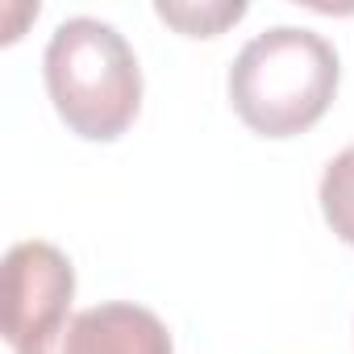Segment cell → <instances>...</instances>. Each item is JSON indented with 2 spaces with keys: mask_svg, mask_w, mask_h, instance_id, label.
<instances>
[{
  "mask_svg": "<svg viewBox=\"0 0 354 354\" xmlns=\"http://www.w3.org/2000/svg\"><path fill=\"white\" fill-rule=\"evenodd\" d=\"M59 121L84 142H117L142 109V67L125 34L96 17H67L42 55Z\"/></svg>",
  "mask_w": 354,
  "mask_h": 354,
  "instance_id": "obj_2",
  "label": "cell"
},
{
  "mask_svg": "<svg viewBox=\"0 0 354 354\" xmlns=\"http://www.w3.org/2000/svg\"><path fill=\"white\" fill-rule=\"evenodd\" d=\"M75 271L50 242H17L5 254V337L13 350L46 337L71 313Z\"/></svg>",
  "mask_w": 354,
  "mask_h": 354,
  "instance_id": "obj_3",
  "label": "cell"
},
{
  "mask_svg": "<svg viewBox=\"0 0 354 354\" xmlns=\"http://www.w3.org/2000/svg\"><path fill=\"white\" fill-rule=\"evenodd\" d=\"M321 217L346 246H354V146L333 154L321 175Z\"/></svg>",
  "mask_w": 354,
  "mask_h": 354,
  "instance_id": "obj_5",
  "label": "cell"
},
{
  "mask_svg": "<svg viewBox=\"0 0 354 354\" xmlns=\"http://www.w3.org/2000/svg\"><path fill=\"white\" fill-rule=\"evenodd\" d=\"M154 13L188 38H217L225 26L246 17V5H154Z\"/></svg>",
  "mask_w": 354,
  "mask_h": 354,
  "instance_id": "obj_6",
  "label": "cell"
},
{
  "mask_svg": "<svg viewBox=\"0 0 354 354\" xmlns=\"http://www.w3.org/2000/svg\"><path fill=\"white\" fill-rule=\"evenodd\" d=\"M337 50L300 26L254 34L230 67V104L259 138H296L313 129L337 96Z\"/></svg>",
  "mask_w": 354,
  "mask_h": 354,
  "instance_id": "obj_1",
  "label": "cell"
},
{
  "mask_svg": "<svg viewBox=\"0 0 354 354\" xmlns=\"http://www.w3.org/2000/svg\"><path fill=\"white\" fill-rule=\"evenodd\" d=\"M13 354H175L167 325L129 300H109L71 313L46 337Z\"/></svg>",
  "mask_w": 354,
  "mask_h": 354,
  "instance_id": "obj_4",
  "label": "cell"
}]
</instances>
